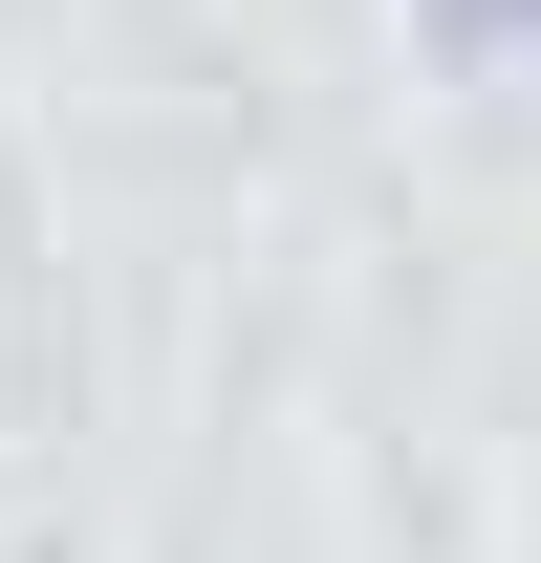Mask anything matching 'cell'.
I'll return each instance as SVG.
<instances>
[{
	"label": "cell",
	"mask_w": 541,
	"mask_h": 563,
	"mask_svg": "<svg viewBox=\"0 0 541 563\" xmlns=\"http://www.w3.org/2000/svg\"><path fill=\"white\" fill-rule=\"evenodd\" d=\"M433 22H455V44H541V0H433Z\"/></svg>",
	"instance_id": "6da1fadb"
}]
</instances>
